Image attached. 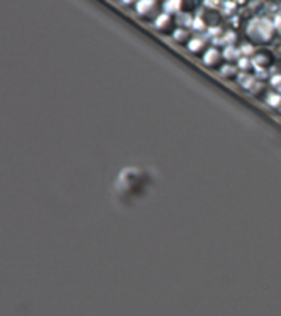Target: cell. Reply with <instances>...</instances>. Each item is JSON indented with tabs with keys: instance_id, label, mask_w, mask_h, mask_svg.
<instances>
[{
	"instance_id": "e0dca14e",
	"label": "cell",
	"mask_w": 281,
	"mask_h": 316,
	"mask_svg": "<svg viewBox=\"0 0 281 316\" xmlns=\"http://www.w3.org/2000/svg\"><path fill=\"white\" fill-rule=\"evenodd\" d=\"M234 9H235V5L232 2H227L224 5V12H227V14H231V12H234Z\"/></svg>"
},
{
	"instance_id": "ffe728a7",
	"label": "cell",
	"mask_w": 281,
	"mask_h": 316,
	"mask_svg": "<svg viewBox=\"0 0 281 316\" xmlns=\"http://www.w3.org/2000/svg\"><path fill=\"white\" fill-rule=\"evenodd\" d=\"M156 2H157V0H156Z\"/></svg>"
},
{
	"instance_id": "6da1fadb",
	"label": "cell",
	"mask_w": 281,
	"mask_h": 316,
	"mask_svg": "<svg viewBox=\"0 0 281 316\" xmlns=\"http://www.w3.org/2000/svg\"><path fill=\"white\" fill-rule=\"evenodd\" d=\"M248 36L251 41L254 43H259V44H265V43H269L275 36V26H273L269 20L263 19V17H258V19L251 20L248 24Z\"/></svg>"
},
{
	"instance_id": "ba28073f",
	"label": "cell",
	"mask_w": 281,
	"mask_h": 316,
	"mask_svg": "<svg viewBox=\"0 0 281 316\" xmlns=\"http://www.w3.org/2000/svg\"><path fill=\"white\" fill-rule=\"evenodd\" d=\"M183 9V0H166L164 2V12L166 14H180Z\"/></svg>"
},
{
	"instance_id": "ac0fdd59",
	"label": "cell",
	"mask_w": 281,
	"mask_h": 316,
	"mask_svg": "<svg viewBox=\"0 0 281 316\" xmlns=\"http://www.w3.org/2000/svg\"><path fill=\"white\" fill-rule=\"evenodd\" d=\"M271 83H273V87H275V88L281 87V75H276V76L271 80Z\"/></svg>"
},
{
	"instance_id": "d6986e66",
	"label": "cell",
	"mask_w": 281,
	"mask_h": 316,
	"mask_svg": "<svg viewBox=\"0 0 281 316\" xmlns=\"http://www.w3.org/2000/svg\"><path fill=\"white\" fill-rule=\"evenodd\" d=\"M124 5H132V3H138V0H121Z\"/></svg>"
},
{
	"instance_id": "30bf717a",
	"label": "cell",
	"mask_w": 281,
	"mask_h": 316,
	"mask_svg": "<svg viewBox=\"0 0 281 316\" xmlns=\"http://www.w3.org/2000/svg\"><path fill=\"white\" fill-rule=\"evenodd\" d=\"M266 104H268L269 106H273V108L278 110L280 105H281V95H280V93L268 95V97H266Z\"/></svg>"
},
{
	"instance_id": "3957f363",
	"label": "cell",
	"mask_w": 281,
	"mask_h": 316,
	"mask_svg": "<svg viewBox=\"0 0 281 316\" xmlns=\"http://www.w3.org/2000/svg\"><path fill=\"white\" fill-rule=\"evenodd\" d=\"M173 26H174V19L171 14H166V12H161L159 15L156 17L154 20V27H156L159 32H171L173 34Z\"/></svg>"
},
{
	"instance_id": "9c48e42d",
	"label": "cell",
	"mask_w": 281,
	"mask_h": 316,
	"mask_svg": "<svg viewBox=\"0 0 281 316\" xmlns=\"http://www.w3.org/2000/svg\"><path fill=\"white\" fill-rule=\"evenodd\" d=\"M220 73L224 78H234V76H237V66H234V64H225V66L220 68Z\"/></svg>"
},
{
	"instance_id": "4fadbf2b",
	"label": "cell",
	"mask_w": 281,
	"mask_h": 316,
	"mask_svg": "<svg viewBox=\"0 0 281 316\" xmlns=\"http://www.w3.org/2000/svg\"><path fill=\"white\" fill-rule=\"evenodd\" d=\"M252 63H254L256 66L265 68V66H268V64H269V58L265 56V54H258V56L252 58Z\"/></svg>"
},
{
	"instance_id": "52a82bcc",
	"label": "cell",
	"mask_w": 281,
	"mask_h": 316,
	"mask_svg": "<svg viewBox=\"0 0 281 316\" xmlns=\"http://www.w3.org/2000/svg\"><path fill=\"white\" fill-rule=\"evenodd\" d=\"M187 47L191 54H200L202 51L205 49V41L202 39V37H193V39H190V43L187 44Z\"/></svg>"
},
{
	"instance_id": "9a60e30c",
	"label": "cell",
	"mask_w": 281,
	"mask_h": 316,
	"mask_svg": "<svg viewBox=\"0 0 281 316\" xmlns=\"http://www.w3.org/2000/svg\"><path fill=\"white\" fill-rule=\"evenodd\" d=\"M239 51H241V56H246V58H249V56H251L252 53H254V47H252L251 44H244V46H242V47H241V49H239Z\"/></svg>"
},
{
	"instance_id": "277c9868",
	"label": "cell",
	"mask_w": 281,
	"mask_h": 316,
	"mask_svg": "<svg viewBox=\"0 0 281 316\" xmlns=\"http://www.w3.org/2000/svg\"><path fill=\"white\" fill-rule=\"evenodd\" d=\"M202 60H203V64L207 68H219L222 63V54L217 47H210V49L205 51Z\"/></svg>"
},
{
	"instance_id": "7a4b0ae2",
	"label": "cell",
	"mask_w": 281,
	"mask_h": 316,
	"mask_svg": "<svg viewBox=\"0 0 281 316\" xmlns=\"http://www.w3.org/2000/svg\"><path fill=\"white\" fill-rule=\"evenodd\" d=\"M136 12H138V15H140L142 19L153 20V22L161 14L159 5H157L156 0H138V3H136Z\"/></svg>"
},
{
	"instance_id": "8fae6325",
	"label": "cell",
	"mask_w": 281,
	"mask_h": 316,
	"mask_svg": "<svg viewBox=\"0 0 281 316\" xmlns=\"http://www.w3.org/2000/svg\"><path fill=\"white\" fill-rule=\"evenodd\" d=\"M252 66H254L252 60H249V58H246V56H241V58H239V61H237V68H239V70L248 71V70H251Z\"/></svg>"
},
{
	"instance_id": "8992f818",
	"label": "cell",
	"mask_w": 281,
	"mask_h": 316,
	"mask_svg": "<svg viewBox=\"0 0 281 316\" xmlns=\"http://www.w3.org/2000/svg\"><path fill=\"white\" fill-rule=\"evenodd\" d=\"M222 58H224L227 63H235V61H239V58H241V51L234 46H227L224 49V53H222Z\"/></svg>"
},
{
	"instance_id": "7c38bea8",
	"label": "cell",
	"mask_w": 281,
	"mask_h": 316,
	"mask_svg": "<svg viewBox=\"0 0 281 316\" xmlns=\"http://www.w3.org/2000/svg\"><path fill=\"white\" fill-rule=\"evenodd\" d=\"M178 24H180L181 27H183V26L191 27V24H193V19H191V17L188 15V14L180 12V14H178Z\"/></svg>"
},
{
	"instance_id": "5b68a950",
	"label": "cell",
	"mask_w": 281,
	"mask_h": 316,
	"mask_svg": "<svg viewBox=\"0 0 281 316\" xmlns=\"http://www.w3.org/2000/svg\"><path fill=\"white\" fill-rule=\"evenodd\" d=\"M171 37H173V41L178 44H188L191 39L190 32H188V29H185V27H178V29H174L173 34H171Z\"/></svg>"
},
{
	"instance_id": "2e32d148",
	"label": "cell",
	"mask_w": 281,
	"mask_h": 316,
	"mask_svg": "<svg viewBox=\"0 0 281 316\" xmlns=\"http://www.w3.org/2000/svg\"><path fill=\"white\" fill-rule=\"evenodd\" d=\"M219 3H220V0H205V5H207V9H215Z\"/></svg>"
},
{
	"instance_id": "5bb4252c",
	"label": "cell",
	"mask_w": 281,
	"mask_h": 316,
	"mask_svg": "<svg viewBox=\"0 0 281 316\" xmlns=\"http://www.w3.org/2000/svg\"><path fill=\"white\" fill-rule=\"evenodd\" d=\"M191 27H193L195 30H198V32H202V30L207 29V24H205V20L202 19V17H197V19H193V24H191Z\"/></svg>"
}]
</instances>
